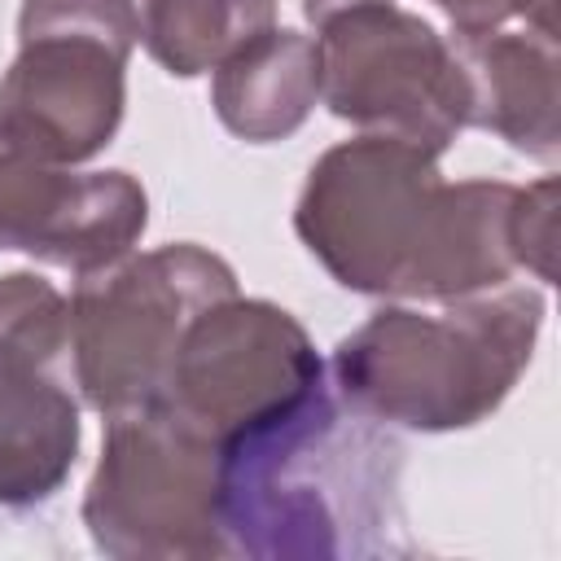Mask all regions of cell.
Here are the masks:
<instances>
[{
    "label": "cell",
    "mask_w": 561,
    "mask_h": 561,
    "mask_svg": "<svg viewBox=\"0 0 561 561\" xmlns=\"http://www.w3.org/2000/svg\"><path fill=\"white\" fill-rule=\"evenodd\" d=\"M219 530L228 557L254 561L412 552L403 447L324 373L219 443Z\"/></svg>",
    "instance_id": "obj_1"
},
{
    "label": "cell",
    "mask_w": 561,
    "mask_h": 561,
    "mask_svg": "<svg viewBox=\"0 0 561 561\" xmlns=\"http://www.w3.org/2000/svg\"><path fill=\"white\" fill-rule=\"evenodd\" d=\"M70 359V302L35 272L0 276V377Z\"/></svg>",
    "instance_id": "obj_15"
},
{
    "label": "cell",
    "mask_w": 561,
    "mask_h": 561,
    "mask_svg": "<svg viewBox=\"0 0 561 561\" xmlns=\"http://www.w3.org/2000/svg\"><path fill=\"white\" fill-rule=\"evenodd\" d=\"M127 57L131 48L105 35H18L0 79V149L48 167L92 162L127 110Z\"/></svg>",
    "instance_id": "obj_8"
},
{
    "label": "cell",
    "mask_w": 561,
    "mask_h": 561,
    "mask_svg": "<svg viewBox=\"0 0 561 561\" xmlns=\"http://www.w3.org/2000/svg\"><path fill=\"white\" fill-rule=\"evenodd\" d=\"M83 526L96 552L118 561L228 557L219 530V443L167 399L110 412L83 495Z\"/></svg>",
    "instance_id": "obj_3"
},
{
    "label": "cell",
    "mask_w": 561,
    "mask_h": 561,
    "mask_svg": "<svg viewBox=\"0 0 561 561\" xmlns=\"http://www.w3.org/2000/svg\"><path fill=\"white\" fill-rule=\"evenodd\" d=\"M39 31H75V35H105L114 44H140V9L136 0H22L18 35Z\"/></svg>",
    "instance_id": "obj_16"
},
{
    "label": "cell",
    "mask_w": 561,
    "mask_h": 561,
    "mask_svg": "<svg viewBox=\"0 0 561 561\" xmlns=\"http://www.w3.org/2000/svg\"><path fill=\"white\" fill-rule=\"evenodd\" d=\"M79 403L61 364H26L0 377V508L53 500L79 460Z\"/></svg>",
    "instance_id": "obj_12"
},
{
    "label": "cell",
    "mask_w": 561,
    "mask_h": 561,
    "mask_svg": "<svg viewBox=\"0 0 561 561\" xmlns=\"http://www.w3.org/2000/svg\"><path fill=\"white\" fill-rule=\"evenodd\" d=\"M543 329V294L500 285L421 307H381L333 351V390L346 408L421 434L486 421L522 381Z\"/></svg>",
    "instance_id": "obj_2"
},
{
    "label": "cell",
    "mask_w": 561,
    "mask_h": 561,
    "mask_svg": "<svg viewBox=\"0 0 561 561\" xmlns=\"http://www.w3.org/2000/svg\"><path fill=\"white\" fill-rule=\"evenodd\" d=\"M517 184L508 180H460L438 188L430 232L399 289L403 302H451L508 285L517 267L513 241Z\"/></svg>",
    "instance_id": "obj_11"
},
{
    "label": "cell",
    "mask_w": 561,
    "mask_h": 561,
    "mask_svg": "<svg viewBox=\"0 0 561 561\" xmlns=\"http://www.w3.org/2000/svg\"><path fill=\"white\" fill-rule=\"evenodd\" d=\"M316 377H324V359L285 307L228 294L193 316L158 399L224 443Z\"/></svg>",
    "instance_id": "obj_7"
},
{
    "label": "cell",
    "mask_w": 561,
    "mask_h": 561,
    "mask_svg": "<svg viewBox=\"0 0 561 561\" xmlns=\"http://www.w3.org/2000/svg\"><path fill=\"white\" fill-rule=\"evenodd\" d=\"M276 26V0H145L140 44L175 79L228 61L241 44Z\"/></svg>",
    "instance_id": "obj_14"
},
{
    "label": "cell",
    "mask_w": 561,
    "mask_h": 561,
    "mask_svg": "<svg viewBox=\"0 0 561 561\" xmlns=\"http://www.w3.org/2000/svg\"><path fill=\"white\" fill-rule=\"evenodd\" d=\"M469 83V127L500 136L508 149L552 167L561 158V70L548 31L451 35Z\"/></svg>",
    "instance_id": "obj_10"
},
{
    "label": "cell",
    "mask_w": 561,
    "mask_h": 561,
    "mask_svg": "<svg viewBox=\"0 0 561 561\" xmlns=\"http://www.w3.org/2000/svg\"><path fill=\"white\" fill-rule=\"evenodd\" d=\"M447 13L456 35H482V31H500L513 18H526L530 31H548L552 35V0H430Z\"/></svg>",
    "instance_id": "obj_18"
},
{
    "label": "cell",
    "mask_w": 561,
    "mask_h": 561,
    "mask_svg": "<svg viewBox=\"0 0 561 561\" xmlns=\"http://www.w3.org/2000/svg\"><path fill=\"white\" fill-rule=\"evenodd\" d=\"M355 4H368V0H302V18L311 26H320V22H329V18H337V13L355 9Z\"/></svg>",
    "instance_id": "obj_19"
},
{
    "label": "cell",
    "mask_w": 561,
    "mask_h": 561,
    "mask_svg": "<svg viewBox=\"0 0 561 561\" xmlns=\"http://www.w3.org/2000/svg\"><path fill=\"white\" fill-rule=\"evenodd\" d=\"M513 241H517V267L552 285L557 280V175H543L517 188Z\"/></svg>",
    "instance_id": "obj_17"
},
{
    "label": "cell",
    "mask_w": 561,
    "mask_h": 561,
    "mask_svg": "<svg viewBox=\"0 0 561 561\" xmlns=\"http://www.w3.org/2000/svg\"><path fill=\"white\" fill-rule=\"evenodd\" d=\"M215 118L245 145H272L294 136L320 105L316 39L289 26H272L241 44L210 79Z\"/></svg>",
    "instance_id": "obj_13"
},
{
    "label": "cell",
    "mask_w": 561,
    "mask_h": 561,
    "mask_svg": "<svg viewBox=\"0 0 561 561\" xmlns=\"http://www.w3.org/2000/svg\"><path fill=\"white\" fill-rule=\"evenodd\" d=\"M320 105L333 118L447 153L469 127V83L451 39L394 0L355 4L316 26Z\"/></svg>",
    "instance_id": "obj_6"
},
{
    "label": "cell",
    "mask_w": 561,
    "mask_h": 561,
    "mask_svg": "<svg viewBox=\"0 0 561 561\" xmlns=\"http://www.w3.org/2000/svg\"><path fill=\"white\" fill-rule=\"evenodd\" d=\"M149 197L131 171H70L0 149V250L88 276L131 254Z\"/></svg>",
    "instance_id": "obj_9"
},
{
    "label": "cell",
    "mask_w": 561,
    "mask_h": 561,
    "mask_svg": "<svg viewBox=\"0 0 561 561\" xmlns=\"http://www.w3.org/2000/svg\"><path fill=\"white\" fill-rule=\"evenodd\" d=\"M237 294V272L206 245L175 241L79 276L70 298V377L101 416L162 394L193 316Z\"/></svg>",
    "instance_id": "obj_4"
},
{
    "label": "cell",
    "mask_w": 561,
    "mask_h": 561,
    "mask_svg": "<svg viewBox=\"0 0 561 561\" xmlns=\"http://www.w3.org/2000/svg\"><path fill=\"white\" fill-rule=\"evenodd\" d=\"M438 188V153L399 136L359 131L311 162L294 206V232L342 289L399 298L430 232Z\"/></svg>",
    "instance_id": "obj_5"
}]
</instances>
